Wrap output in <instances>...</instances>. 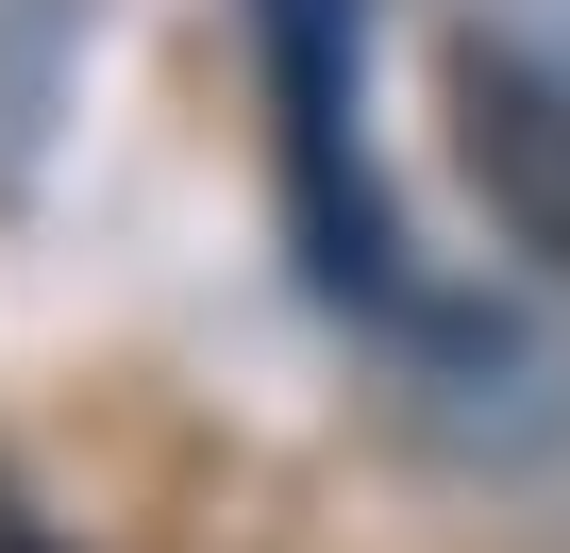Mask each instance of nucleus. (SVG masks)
<instances>
[{
	"label": "nucleus",
	"instance_id": "1",
	"mask_svg": "<svg viewBox=\"0 0 570 553\" xmlns=\"http://www.w3.org/2000/svg\"><path fill=\"white\" fill-rule=\"evenodd\" d=\"M453 151H470L487 218L537 268H570V51H520V34L453 51Z\"/></svg>",
	"mask_w": 570,
	"mask_h": 553
}]
</instances>
